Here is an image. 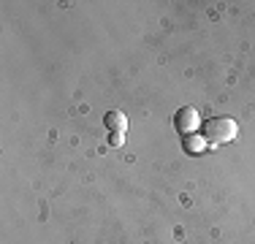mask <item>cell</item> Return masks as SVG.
Segmentation results:
<instances>
[{"instance_id":"277c9868","label":"cell","mask_w":255,"mask_h":244,"mask_svg":"<svg viewBox=\"0 0 255 244\" xmlns=\"http://www.w3.org/2000/svg\"><path fill=\"white\" fill-rule=\"evenodd\" d=\"M103 125L109 127V133H128V117L123 112H117V109H114V112H109L106 117H103Z\"/></svg>"},{"instance_id":"3957f363","label":"cell","mask_w":255,"mask_h":244,"mask_svg":"<svg viewBox=\"0 0 255 244\" xmlns=\"http://www.w3.org/2000/svg\"><path fill=\"white\" fill-rule=\"evenodd\" d=\"M206 146H209V141H206L201 133H190V136H182V149H185L187 155H201V152H206Z\"/></svg>"},{"instance_id":"5b68a950","label":"cell","mask_w":255,"mask_h":244,"mask_svg":"<svg viewBox=\"0 0 255 244\" xmlns=\"http://www.w3.org/2000/svg\"><path fill=\"white\" fill-rule=\"evenodd\" d=\"M123 141H125L123 133H109V144L112 146H123Z\"/></svg>"},{"instance_id":"6da1fadb","label":"cell","mask_w":255,"mask_h":244,"mask_svg":"<svg viewBox=\"0 0 255 244\" xmlns=\"http://www.w3.org/2000/svg\"><path fill=\"white\" fill-rule=\"evenodd\" d=\"M201 136L212 146H220V144H228L239 136V125L231 117H209V120H204V125H201Z\"/></svg>"},{"instance_id":"7a4b0ae2","label":"cell","mask_w":255,"mask_h":244,"mask_svg":"<svg viewBox=\"0 0 255 244\" xmlns=\"http://www.w3.org/2000/svg\"><path fill=\"white\" fill-rule=\"evenodd\" d=\"M204 125L201 114L193 106H182L177 114H174V127H177L179 136H190V133H198V127Z\"/></svg>"}]
</instances>
